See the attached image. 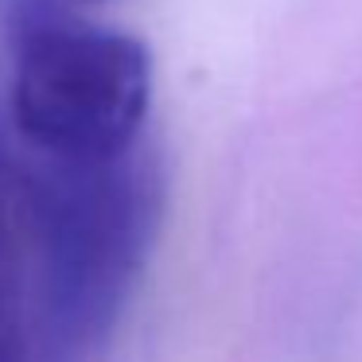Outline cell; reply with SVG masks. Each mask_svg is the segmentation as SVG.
<instances>
[{
    "mask_svg": "<svg viewBox=\"0 0 362 362\" xmlns=\"http://www.w3.org/2000/svg\"><path fill=\"white\" fill-rule=\"evenodd\" d=\"M164 218V175L141 141L98 164L32 172L35 362H98Z\"/></svg>",
    "mask_w": 362,
    "mask_h": 362,
    "instance_id": "6da1fadb",
    "label": "cell"
},
{
    "mask_svg": "<svg viewBox=\"0 0 362 362\" xmlns=\"http://www.w3.org/2000/svg\"><path fill=\"white\" fill-rule=\"evenodd\" d=\"M152 102L144 40L98 28L59 8L20 20L12 66V121L51 164H98L129 152Z\"/></svg>",
    "mask_w": 362,
    "mask_h": 362,
    "instance_id": "7a4b0ae2",
    "label": "cell"
},
{
    "mask_svg": "<svg viewBox=\"0 0 362 362\" xmlns=\"http://www.w3.org/2000/svg\"><path fill=\"white\" fill-rule=\"evenodd\" d=\"M28 281H32V172L0 152V362H35Z\"/></svg>",
    "mask_w": 362,
    "mask_h": 362,
    "instance_id": "3957f363",
    "label": "cell"
}]
</instances>
